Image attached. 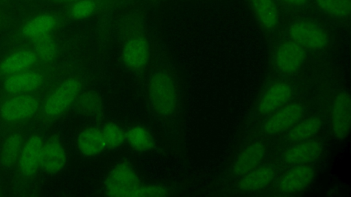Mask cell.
<instances>
[{"instance_id": "18", "label": "cell", "mask_w": 351, "mask_h": 197, "mask_svg": "<svg viewBox=\"0 0 351 197\" xmlns=\"http://www.w3.org/2000/svg\"><path fill=\"white\" fill-rule=\"evenodd\" d=\"M76 144L79 152L87 157L99 155L106 148L101 129L95 127L83 129L77 137Z\"/></svg>"}, {"instance_id": "5", "label": "cell", "mask_w": 351, "mask_h": 197, "mask_svg": "<svg viewBox=\"0 0 351 197\" xmlns=\"http://www.w3.org/2000/svg\"><path fill=\"white\" fill-rule=\"evenodd\" d=\"M351 126V99L346 90L339 91L335 96L330 111V129L332 135L339 141L350 133Z\"/></svg>"}, {"instance_id": "26", "label": "cell", "mask_w": 351, "mask_h": 197, "mask_svg": "<svg viewBox=\"0 0 351 197\" xmlns=\"http://www.w3.org/2000/svg\"><path fill=\"white\" fill-rule=\"evenodd\" d=\"M79 109L86 116L97 117L103 110V103L100 96L95 92L87 91L78 96Z\"/></svg>"}, {"instance_id": "19", "label": "cell", "mask_w": 351, "mask_h": 197, "mask_svg": "<svg viewBox=\"0 0 351 197\" xmlns=\"http://www.w3.org/2000/svg\"><path fill=\"white\" fill-rule=\"evenodd\" d=\"M37 57L33 51L22 49L16 51L5 57L0 63V73L10 76L27 70L34 66Z\"/></svg>"}, {"instance_id": "29", "label": "cell", "mask_w": 351, "mask_h": 197, "mask_svg": "<svg viewBox=\"0 0 351 197\" xmlns=\"http://www.w3.org/2000/svg\"><path fill=\"white\" fill-rule=\"evenodd\" d=\"M95 8L96 4L93 0H78L73 3L70 15L75 19H84L90 16Z\"/></svg>"}, {"instance_id": "17", "label": "cell", "mask_w": 351, "mask_h": 197, "mask_svg": "<svg viewBox=\"0 0 351 197\" xmlns=\"http://www.w3.org/2000/svg\"><path fill=\"white\" fill-rule=\"evenodd\" d=\"M276 171L268 165L258 166L240 176L237 188L244 192H253L267 187L273 181Z\"/></svg>"}, {"instance_id": "11", "label": "cell", "mask_w": 351, "mask_h": 197, "mask_svg": "<svg viewBox=\"0 0 351 197\" xmlns=\"http://www.w3.org/2000/svg\"><path fill=\"white\" fill-rule=\"evenodd\" d=\"M150 57L148 41L142 36H134L128 39L121 49V60L128 69L138 71L147 64Z\"/></svg>"}, {"instance_id": "6", "label": "cell", "mask_w": 351, "mask_h": 197, "mask_svg": "<svg viewBox=\"0 0 351 197\" xmlns=\"http://www.w3.org/2000/svg\"><path fill=\"white\" fill-rule=\"evenodd\" d=\"M271 114L263 129L268 135H276L289 130L298 122L304 114V107L298 102L288 103Z\"/></svg>"}, {"instance_id": "32", "label": "cell", "mask_w": 351, "mask_h": 197, "mask_svg": "<svg viewBox=\"0 0 351 197\" xmlns=\"http://www.w3.org/2000/svg\"><path fill=\"white\" fill-rule=\"evenodd\" d=\"M55 1H57V2H60V3H74L78 0H53Z\"/></svg>"}, {"instance_id": "10", "label": "cell", "mask_w": 351, "mask_h": 197, "mask_svg": "<svg viewBox=\"0 0 351 197\" xmlns=\"http://www.w3.org/2000/svg\"><path fill=\"white\" fill-rule=\"evenodd\" d=\"M324 151L321 142L308 139L295 142L282 153V161L291 166L311 164L319 159Z\"/></svg>"}, {"instance_id": "31", "label": "cell", "mask_w": 351, "mask_h": 197, "mask_svg": "<svg viewBox=\"0 0 351 197\" xmlns=\"http://www.w3.org/2000/svg\"><path fill=\"white\" fill-rule=\"evenodd\" d=\"M282 3L293 7H302L306 5L309 0H280Z\"/></svg>"}, {"instance_id": "27", "label": "cell", "mask_w": 351, "mask_h": 197, "mask_svg": "<svg viewBox=\"0 0 351 197\" xmlns=\"http://www.w3.org/2000/svg\"><path fill=\"white\" fill-rule=\"evenodd\" d=\"M317 7L332 16L345 18L350 16V0H315Z\"/></svg>"}, {"instance_id": "12", "label": "cell", "mask_w": 351, "mask_h": 197, "mask_svg": "<svg viewBox=\"0 0 351 197\" xmlns=\"http://www.w3.org/2000/svg\"><path fill=\"white\" fill-rule=\"evenodd\" d=\"M291 86L285 81L271 84L263 93L258 103L261 114H269L288 103L293 96Z\"/></svg>"}, {"instance_id": "2", "label": "cell", "mask_w": 351, "mask_h": 197, "mask_svg": "<svg viewBox=\"0 0 351 197\" xmlns=\"http://www.w3.org/2000/svg\"><path fill=\"white\" fill-rule=\"evenodd\" d=\"M82 88L81 81L76 77L64 80L44 101L42 108L44 116L55 119L63 115L77 99Z\"/></svg>"}, {"instance_id": "15", "label": "cell", "mask_w": 351, "mask_h": 197, "mask_svg": "<svg viewBox=\"0 0 351 197\" xmlns=\"http://www.w3.org/2000/svg\"><path fill=\"white\" fill-rule=\"evenodd\" d=\"M67 161L66 150L60 140L50 138L43 142L40 167L48 174L62 171Z\"/></svg>"}, {"instance_id": "4", "label": "cell", "mask_w": 351, "mask_h": 197, "mask_svg": "<svg viewBox=\"0 0 351 197\" xmlns=\"http://www.w3.org/2000/svg\"><path fill=\"white\" fill-rule=\"evenodd\" d=\"M291 40L304 49L322 50L328 45L327 32L319 25L307 20H298L292 23L288 29Z\"/></svg>"}, {"instance_id": "8", "label": "cell", "mask_w": 351, "mask_h": 197, "mask_svg": "<svg viewBox=\"0 0 351 197\" xmlns=\"http://www.w3.org/2000/svg\"><path fill=\"white\" fill-rule=\"evenodd\" d=\"M305 60V49L291 40L282 42L274 53V64L276 68L286 75L297 72Z\"/></svg>"}, {"instance_id": "24", "label": "cell", "mask_w": 351, "mask_h": 197, "mask_svg": "<svg viewBox=\"0 0 351 197\" xmlns=\"http://www.w3.org/2000/svg\"><path fill=\"white\" fill-rule=\"evenodd\" d=\"M23 139L19 133L9 135L5 140L0 152V161L3 166H12L19 159L22 148Z\"/></svg>"}, {"instance_id": "14", "label": "cell", "mask_w": 351, "mask_h": 197, "mask_svg": "<svg viewBox=\"0 0 351 197\" xmlns=\"http://www.w3.org/2000/svg\"><path fill=\"white\" fill-rule=\"evenodd\" d=\"M266 146L262 142H254L242 150L235 159L232 172L241 176L258 167L266 155Z\"/></svg>"}, {"instance_id": "16", "label": "cell", "mask_w": 351, "mask_h": 197, "mask_svg": "<svg viewBox=\"0 0 351 197\" xmlns=\"http://www.w3.org/2000/svg\"><path fill=\"white\" fill-rule=\"evenodd\" d=\"M43 75L36 71L25 70L10 76L5 79L3 88L11 94H19L34 91L40 87Z\"/></svg>"}, {"instance_id": "21", "label": "cell", "mask_w": 351, "mask_h": 197, "mask_svg": "<svg viewBox=\"0 0 351 197\" xmlns=\"http://www.w3.org/2000/svg\"><path fill=\"white\" fill-rule=\"evenodd\" d=\"M58 24L56 16L51 14H39L29 20L22 28L23 35L31 40L50 34Z\"/></svg>"}, {"instance_id": "20", "label": "cell", "mask_w": 351, "mask_h": 197, "mask_svg": "<svg viewBox=\"0 0 351 197\" xmlns=\"http://www.w3.org/2000/svg\"><path fill=\"white\" fill-rule=\"evenodd\" d=\"M251 10L258 24L265 29H274L279 20L274 0H249Z\"/></svg>"}, {"instance_id": "23", "label": "cell", "mask_w": 351, "mask_h": 197, "mask_svg": "<svg viewBox=\"0 0 351 197\" xmlns=\"http://www.w3.org/2000/svg\"><path fill=\"white\" fill-rule=\"evenodd\" d=\"M125 142L132 149L138 153L151 150L154 139L150 131L140 125L133 126L125 131Z\"/></svg>"}, {"instance_id": "7", "label": "cell", "mask_w": 351, "mask_h": 197, "mask_svg": "<svg viewBox=\"0 0 351 197\" xmlns=\"http://www.w3.org/2000/svg\"><path fill=\"white\" fill-rule=\"evenodd\" d=\"M39 103L30 94H19L5 101L0 107L1 118L9 122L32 118L38 111Z\"/></svg>"}, {"instance_id": "25", "label": "cell", "mask_w": 351, "mask_h": 197, "mask_svg": "<svg viewBox=\"0 0 351 197\" xmlns=\"http://www.w3.org/2000/svg\"><path fill=\"white\" fill-rule=\"evenodd\" d=\"M32 40L33 42V51L37 59L43 62H49L55 58L58 47L51 34L41 36Z\"/></svg>"}, {"instance_id": "30", "label": "cell", "mask_w": 351, "mask_h": 197, "mask_svg": "<svg viewBox=\"0 0 351 197\" xmlns=\"http://www.w3.org/2000/svg\"><path fill=\"white\" fill-rule=\"evenodd\" d=\"M170 190L161 185L140 184L131 196H166L170 195Z\"/></svg>"}, {"instance_id": "3", "label": "cell", "mask_w": 351, "mask_h": 197, "mask_svg": "<svg viewBox=\"0 0 351 197\" xmlns=\"http://www.w3.org/2000/svg\"><path fill=\"white\" fill-rule=\"evenodd\" d=\"M141 184L136 170L128 162L116 164L108 173L104 181V191L110 196H131Z\"/></svg>"}, {"instance_id": "9", "label": "cell", "mask_w": 351, "mask_h": 197, "mask_svg": "<svg viewBox=\"0 0 351 197\" xmlns=\"http://www.w3.org/2000/svg\"><path fill=\"white\" fill-rule=\"evenodd\" d=\"M315 175V168L311 164L293 166L280 178L278 189L284 194L302 192L311 184Z\"/></svg>"}, {"instance_id": "1", "label": "cell", "mask_w": 351, "mask_h": 197, "mask_svg": "<svg viewBox=\"0 0 351 197\" xmlns=\"http://www.w3.org/2000/svg\"><path fill=\"white\" fill-rule=\"evenodd\" d=\"M147 95L151 107L158 116L169 118L176 113L178 90L176 81L168 73L158 71L150 77Z\"/></svg>"}, {"instance_id": "28", "label": "cell", "mask_w": 351, "mask_h": 197, "mask_svg": "<svg viewBox=\"0 0 351 197\" xmlns=\"http://www.w3.org/2000/svg\"><path fill=\"white\" fill-rule=\"evenodd\" d=\"M101 131L106 148H117L125 142V131L115 122L106 123Z\"/></svg>"}, {"instance_id": "13", "label": "cell", "mask_w": 351, "mask_h": 197, "mask_svg": "<svg viewBox=\"0 0 351 197\" xmlns=\"http://www.w3.org/2000/svg\"><path fill=\"white\" fill-rule=\"evenodd\" d=\"M43 141L38 134L30 135L23 145L19 157V168L25 176L34 175L39 167L43 150Z\"/></svg>"}, {"instance_id": "22", "label": "cell", "mask_w": 351, "mask_h": 197, "mask_svg": "<svg viewBox=\"0 0 351 197\" xmlns=\"http://www.w3.org/2000/svg\"><path fill=\"white\" fill-rule=\"evenodd\" d=\"M322 120L319 116H312L300 120L289 129L287 138L289 141L298 142L311 139L321 129Z\"/></svg>"}]
</instances>
